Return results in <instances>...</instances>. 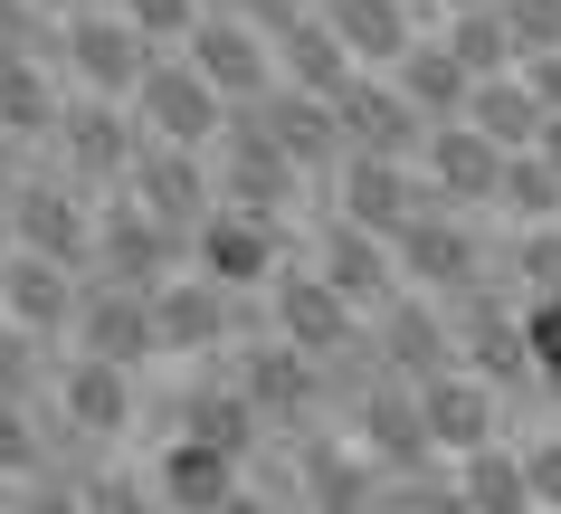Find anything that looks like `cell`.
<instances>
[{
  "mask_svg": "<svg viewBox=\"0 0 561 514\" xmlns=\"http://www.w3.org/2000/svg\"><path fill=\"white\" fill-rule=\"evenodd\" d=\"M152 324H162V363H229L248 333H266L257 296H229L209 276H172L152 296Z\"/></svg>",
  "mask_w": 561,
  "mask_h": 514,
  "instance_id": "cell-1",
  "label": "cell"
},
{
  "mask_svg": "<svg viewBox=\"0 0 561 514\" xmlns=\"http://www.w3.org/2000/svg\"><path fill=\"white\" fill-rule=\"evenodd\" d=\"M296 258H305L296 229H276V219H257V210H229V201L191 229V276L229 286V296H266L276 267H296Z\"/></svg>",
  "mask_w": 561,
  "mask_h": 514,
  "instance_id": "cell-2",
  "label": "cell"
},
{
  "mask_svg": "<svg viewBox=\"0 0 561 514\" xmlns=\"http://www.w3.org/2000/svg\"><path fill=\"white\" fill-rule=\"evenodd\" d=\"M144 400H152V372H115V363H95V353H58L48 410L67 429H87L95 448H144Z\"/></svg>",
  "mask_w": 561,
  "mask_h": 514,
  "instance_id": "cell-3",
  "label": "cell"
},
{
  "mask_svg": "<svg viewBox=\"0 0 561 514\" xmlns=\"http://www.w3.org/2000/svg\"><path fill=\"white\" fill-rule=\"evenodd\" d=\"M134 152H144L134 105H115V95H67V124H58V144L38 152V162H58L87 201H115L124 172H134Z\"/></svg>",
  "mask_w": 561,
  "mask_h": 514,
  "instance_id": "cell-4",
  "label": "cell"
},
{
  "mask_svg": "<svg viewBox=\"0 0 561 514\" xmlns=\"http://www.w3.org/2000/svg\"><path fill=\"white\" fill-rule=\"evenodd\" d=\"M229 95L209 87L201 67L181 58H152L144 67V87H134V124H144V144H181V152H219V134H229Z\"/></svg>",
  "mask_w": 561,
  "mask_h": 514,
  "instance_id": "cell-5",
  "label": "cell"
},
{
  "mask_svg": "<svg viewBox=\"0 0 561 514\" xmlns=\"http://www.w3.org/2000/svg\"><path fill=\"white\" fill-rule=\"evenodd\" d=\"M87 276H105V286H124V296H162L172 276H191V239L181 229H162L152 210H134V201H105L95 210V267Z\"/></svg>",
  "mask_w": 561,
  "mask_h": 514,
  "instance_id": "cell-6",
  "label": "cell"
},
{
  "mask_svg": "<svg viewBox=\"0 0 561 514\" xmlns=\"http://www.w3.org/2000/svg\"><path fill=\"white\" fill-rule=\"evenodd\" d=\"M162 58L124 10H77V20H58V77L77 95H115V105H134V87H144V67Z\"/></svg>",
  "mask_w": 561,
  "mask_h": 514,
  "instance_id": "cell-7",
  "label": "cell"
},
{
  "mask_svg": "<svg viewBox=\"0 0 561 514\" xmlns=\"http://www.w3.org/2000/svg\"><path fill=\"white\" fill-rule=\"evenodd\" d=\"M95 210H105V201H87L58 162H30V182L10 191V229H20V248L58 258V267H77V276L95 267Z\"/></svg>",
  "mask_w": 561,
  "mask_h": 514,
  "instance_id": "cell-8",
  "label": "cell"
},
{
  "mask_svg": "<svg viewBox=\"0 0 561 514\" xmlns=\"http://www.w3.org/2000/svg\"><path fill=\"white\" fill-rule=\"evenodd\" d=\"M324 210L400 248V229H410V219H428L438 201H428V182H419L410 162H381V152H343V162H333V182H324Z\"/></svg>",
  "mask_w": 561,
  "mask_h": 514,
  "instance_id": "cell-9",
  "label": "cell"
},
{
  "mask_svg": "<svg viewBox=\"0 0 561 514\" xmlns=\"http://www.w3.org/2000/svg\"><path fill=\"white\" fill-rule=\"evenodd\" d=\"M124 201L191 239V229L219 210V162H209V152H181V144H144V152H134V172H124Z\"/></svg>",
  "mask_w": 561,
  "mask_h": 514,
  "instance_id": "cell-10",
  "label": "cell"
},
{
  "mask_svg": "<svg viewBox=\"0 0 561 514\" xmlns=\"http://www.w3.org/2000/svg\"><path fill=\"white\" fill-rule=\"evenodd\" d=\"M67 353H95V363H115V372H162V324H152V296H124V286L87 276Z\"/></svg>",
  "mask_w": 561,
  "mask_h": 514,
  "instance_id": "cell-11",
  "label": "cell"
},
{
  "mask_svg": "<svg viewBox=\"0 0 561 514\" xmlns=\"http://www.w3.org/2000/svg\"><path fill=\"white\" fill-rule=\"evenodd\" d=\"M77 296H87V276L58 267V258H38V248L0 258V315L20 333H38V343H58V353H67V333H77Z\"/></svg>",
  "mask_w": 561,
  "mask_h": 514,
  "instance_id": "cell-12",
  "label": "cell"
},
{
  "mask_svg": "<svg viewBox=\"0 0 561 514\" xmlns=\"http://www.w3.org/2000/svg\"><path fill=\"white\" fill-rule=\"evenodd\" d=\"M134 457L152 467V486H162V505H172V514H219L238 486L257 477L248 457L209 448V438H152V448H134Z\"/></svg>",
  "mask_w": 561,
  "mask_h": 514,
  "instance_id": "cell-13",
  "label": "cell"
},
{
  "mask_svg": "<svg viewBox=\"0 0 561 514\" xmlns=\"http://www.w3.org/2000/svg\"><path fill=\"white\" fill-rule=\"evenodd\" d=\"M181 58L201 67V77L229 95V105H257V95L276 87V38H257L248 20H229V10H209L201 30L181 38Z\"/></svg>",
  "mask_w": 561,
  "mask_h": 514,
  "instance_id": "cell-14",
  "label": "cell"
},
{
  "mask_svg": "<svg viewBox=\"0 0 561 514\" xmlns=\"http://www.w3.org/2000/svg\"><path fill=\"white\" fill-rule=\"evenodd\" d=\"M333 124H343V152H381V162H410L419 172L428 124L410 115V95L390 87V77H353V87L333 95Z\"/></svg>",
  "mask_w": 561,
  "mask_h": 514,
  "instance_id": "cell-15",
  "label": "cell"
},
{
  "mask_svg": "<svg viewBox=\"0 0 561 514\" xmlns=\"http://www.w3.org/2000/svg\"><path fill=\"white\" fill-rule=\"evenodd\" d=\"M248 115H257V134L286 152V162H296L305 182H333V162H343V124H333L324 95H305V87H266Z\"/></svg>",
  "mask_w": 561,
  "mask_h": 514,
  "instance_id": "cell-16",
  "label": "cell"
},
{
  "mask_svg": "<svg viewBox=\"0 0 561 514\" xmlns=\"http://www.w3.org/2000/svg\"><path fill=\"white\" fill-rule=\"evenodd\" d=\"M314 20L343 38V58H353L362 77H390V67L410 58L419 38H428L410 0H314Z\"/></svg>",
  "mask_w": 561,
  "mask_h": 514,
  "instance_id": "cell-17",
  "label": "cell"
},
{
  "mask_svg": "<svg viewBox=\"0 0 561 514\" xmlns=\"http://www.w3.org/2000/svg\"><path fill=\"white\" fill-rule=\"evenodd\" d=\"M58 124H67L58 67L30 58V48H0V134H20L30 152H48V144H58Z\"/></svg>",
  "mask_w": 561,
  "mask_h": 514,
  "instance_id": "cell-18",
  "label": "cell"
},
{
  "mask_svg": "<svg viewBox=\"0 0 561 514\" xmlns=\"http://www.w3.org/2000/svg\"><path fill=\"white\" fill-rule=\"evenodd\" d=\"M390 87L410 95V115L428 124V134H438V124H467V105H476V77L457 67V48H447V38H419L410 58L390 67Z\"/></svg>",
  "mask_w": 561,
  "mask_h": 514,
  "instance_id": "cell-19",
  "label": "cell"
},
{
  "mask_svg": "<svg viewBox=\"0 0 561 514\" xmlns=\"http://www.w3.org/2000/svg\"><path fill=\"white\" fill-rule=\"evenodd\" d=\"M353 77H362V67L343 58V38H333L324 20H296V30L276 38V87H305V95H324V105H333Z\"/></svg>",
  "mask_w": 561,
  "mask_h": 514,
  "instance_id": "cell-20",
  "label": "cell"
},
{
  "mask_svg": "<svg viewBox=\"0 0 561 514\" xmlns=\"http://www.w3.org/2000/svg\"><path fill=\"white\" fill-rule=\"evenodd\" d=\"M77 495H87V514H172V505H162V486H152V467L134 448H115L105 467H87Z\"/></svg>",
  "mask_w": 561,
  "mask_h": 514,
  "instance_id": "cell-21",
  "label": "cell"
},
{
  "mask_svg": "<svg viewBox=\"0 0 561 514\" xmlns=\"http://www.w3.org/2000/svg\"><path fill=\"white\" fill-rule=\"evenodd\" d=\"M48 400H0V486H38L48 477Z\"/></svg>",
  "mask_w": 561,
  "mask_h": 514,
  "instance_id": "cell-22",
  "label": "cell"
},
{
  "mask_svg": "<svg viewBox=\"0 0 561 514\" xmlns=\"http://www.w3.org/2000/svg\"><path fill=\"white\" fill-rule=\"evenodd\" d=\"M48 381H58V343H38L0 315V400H48Z\"/></svg>",
  "mask_w": 561,
  "mask_h": 514,
  "instance_id": "cell-23",
  "label": "cell"
},
{
  "mask_svg": "<svg viewBox=\"0 0 561 514\" xmlns=\"http://www.w3.org/2000/svg\"><path fill=\"white\" fill-rule=\"evenodd\" d=\"M115 10H124V20H134V30L152 38V48H162V58H172L181 38H191V30L209 20V0H115Z\"/></svg>",
  "mask_w": 561,
  "mask_h": 514,
  "instance_id": "cell-24",
  "label": "cell"
},
{
  "mask_svg": "<svg viewBox=\"0 0 561 514\" xmlns=\"http://www.w3.org/2000/svg\"><path fill=\"white\" fill-rule=\"evenodd\" d=\"M209 10H229V20H248L257 38H286L296 20H314V0H209Z\"/></svg>",
  "mask_w": 561,
  "mask_h": 514,
  "instance_id": "cell-25",
  "label": "cell"
},
{
  "mask_svg": "<svg viewBox=\"0 0 561 514\" xmlns=\"http://www.w3.org/2000/svg\"><path fill=\"white\" fill-rule=\"evenodd\" d=\"M10 514H87V495H77L67 477H38V486H20V495H10Z\"/></svg>",
  "mask_w": 561,
  "mask_h": 514,
  "instance_id": "cell-26",
  "label": "cell"
},
{
  "mask_svg": "<svg viewBox=\"0 0 561 514\" xmlns=\"http://www.w3.org/2000/svg\"><path fill=\"white\" fill-rule=\"evenodd\" d=\"M20 182H30V144H20V134H0V201H10Z\"/></svg>",
  "mask_w": 561,
  "mask_h": 514,
  "instance_id": "cell-27",
  "label": "cell"
},
{
  "mask_svg": "<svg viewBox=\"0 0 561 514\" xmlns=\"http://www.w3.org/2000/svg\"><path fill=\"white\" fill-rule=\"evenodd\" d=\"M48 10H58V20H77V10H115V0H48Z\"/></svg>",
  "mask_w": 561,
  "mask_h": 514,
  "instance_id": "cell-28",
  "label": "cell"
},
{
  "mask_svg": "<svg viewBox=\"0 0 561 514\" xmlns=\"http://www.w3.org/2000/svg\"><path fill=\"white\" fill-rule=\"evenodd\" d=\"M10 248H20V229H10V201H0V258H10Z\"/></svg>",
  "mask_w": 561,
  "mask_h": 514,
  "instance_id": "cell-29",
  "label": "cell"
}]
</instances>
